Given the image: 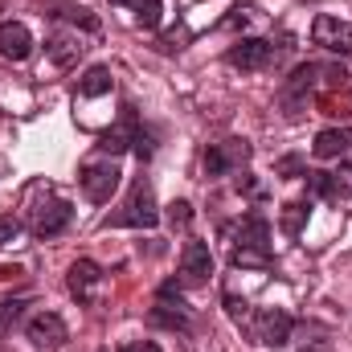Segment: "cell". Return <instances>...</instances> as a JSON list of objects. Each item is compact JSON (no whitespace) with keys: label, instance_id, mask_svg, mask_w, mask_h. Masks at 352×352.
<instances>
[{"label":"cell","instance_id":"obj_4","mask_svg":"<svg viewBox=\"0 0 352 352\" xmlns=\"http://www.w3.org/2000/svg\"><path fill=\"white\" fill-rule=\"evenodd\" d=\"M107 226H135V230H156L160 226V209H156V192H152V180L148 176H140L131 184L123 213H115Z\"/></svg>","mask_w":352,"mask_h":352},{"label":"cell","instance_id":"obj_14","mask_svg":"<svg viewBox=\"0 0 352 352\" xmlns=\"http://www.w3.org/2000/svg\"><path fill=\"white\" fill-rule=\"evenodd\" d=\"M307 192L311 197H352V164L336 173H307Z\"/></svg>","mask_w":352,"mask_h":352},{"label":"cell","instance_id":"obj_23","mask_svg":"<svg viewBox=\"0 0 352 352\" xmlns=\"http://www.w3.org/2000/svg\"><path fill=\"white\" fill-rule=\"evenodd\" d=\"M188 221H192V205L188 201H173L168 205V226L173 230H188Z\"/></svg>","mask_w":352,"mask_h":352},{"label":"cell","instance_id":"obj_15","mask_svg":"<svg viewBox=\"0 0 352 352\" xmlns=\"http://www.w3.org/2000/svg\"><path fill=\"white\" fill-rule=\"evenodd\" d=\"M70 295L78 299V303H90L94 299V291H98V283H102V270L98 263H90V258H78V263L70 266Z\"/></svg>","mask_w":352,"mask_h":352},{"label":"cell","instance_id":"obj_17","mask_svg":"<svg viewBox=\"0 0 352 352\" xmlns=\"http://www.w3.org/2000/svg\"><path fill=\"white\" fill-rule=\"evenodd\" d=\"M82 50H87V45L74 41V37H54V41H50V58H54V66H62V70L74 66V62L82 58Z\"/></svg>","mask_w":352,"mask_h":352},{"label":"cell","instance_id":"obj_2","mask_svg":"<svg viewBox=\"0 0 352 352\" xmlns=\"http://www.w3.org/2000/svg\"><path fill=\"white\" fill-rule=\"evenodd\" d=\"M320 78H328V82H340L344 87V78H349V70L344 66H316V62H307V66H295V74L283 82L278 90V98H283V107H287V115H299V107L307 102V94L316 90Z\"/></svg>","mask_w":352,"mask_h":352},{"label":"cell","instance_id":"obj_24","mask_svg":"<svg viewBox=\"0 0 352 352\" xmlns=\"http://www.w3.org/2000/svg\"><path fill=\"white\" fill-rule=\"evenodd\" d=\"M21 238V221L12 213H0V246H12Z\"/></svg>","mask_w":352,"mask_h":352},{"label":"cell","instance_id":"obj_16","mask_svg":"<svg viewBox=\"0 0 352 352\" xmlns=\"http://www.w3.org/2000/svg\"><path fill=\"white\" fill-rule=\"evenodd\" d=\"M349 148H352V127H328V131H320L316 144H311L316 160H336V156H344Z\"/></svg>","mask_w":352,"mask_h":352},{"label":"cell","instance_id":"obj_20","mask_svg":"<svg viewBox=\"0 0 352 352\" xmlns=\"http://www.w3.org/2000/svg\"><path fill=\"white\" fill-rule=\"evenodd\" d=\"M131 8H135V25H140V29H160V21H164V16H160V12H164L160 0H135Z\"/></svg>","mask_w":352,"mask_h":352},{"label":"cell","instance_id":"obj_6","mask_svg":"<svg viewBox=\"0 0 352 352\" xmlns=\"http://www.w3.org/2000/svg\"><path fill=\"white\" fill-rule=\"evenodd\" d=\"M119 164L115 160H94V164H82V173H78V184H82V192H87L94 205H102V201H111V192L119 188Z\"/></svg>","mask_w":352,"mask_h":352},{"label":"cell","instance_id":"obj_27","mask_svg":"<svg viewBox=\"0 0 352 352\" xmlns=\"http://www.w3.org/2000/svg\"><path fill=\"white\" fill-rule=\"evenodd\" d=\"M119 352H164L156 340H135V344H123Z\"/></svg>","mask_w":352,"mask_h":352},{"label":"cell","instance_id":"obj_11","mask_svg":"<svg viewBox=\"0 0 352 352\" xmlns=\"http://www.w3.org/2000/svg\"><path fill=\"white\" fill-rule=\"evenodd\" d=\"M291 328H295V320L287 311L266 307V311H258V320H254V340L266 344V349H283L291 340Z\"/></svg>","mask_w":352,"mask_h":352},{"label":"cell","instance_id":"obj_1","mask_svg":"<svg viewBox=\"0 0 352 352\" xmlns=\"http://www.w3.org/2000/svg\"><path fill=\"white\" fill-rule=\"evenodd\" d=\"M230 263L242 270H266L274 266V250H270V221L263 213H246L238 234H234V254Z\"/></svg>","mask_w":352,"mask_h":352},{"label":"cell","instance_id":"obj_25","mask_svg":"<svg viewBox=\"0 0 352 352\" xmlns=\"http://www.w3.org/2000/svg\"><path fill=\"white\" fill-rule=\"evenodd\" d=\"M226 311H230L238 324H246V316H250V303H246V299H238V295H226Z\"/></svg>","mask_w":352,"mask_h":352},{"label":"cell","instance_id":"obj_26","mask_svg":"<svg viewBox=\"0 0 352 352\" xmlns=\"http://www.w3.org/2000/svg\"><path fill=\"white\" fill-rule=\"evenodd\" d=\"M278 173H283V176L303 173V160H299V156H287V160H278ZM303 176H307V173H303Z\"/></svg>","mask_w":352,"mask_h":352},{"label":"cell","instance_id":"obj_21","mask_svg":"<svg viewBox=\"0 0 352 352\" xmlns=\"http://www.w3.org/2000/svg\"><path fill=\"white\" fill-rule=\"evenodd\" d=\"M25 307H29L25 299H4V303H0V332H8V328L21 320V311H25Z\"/></svg>","mask_w":352,"mask_h":352},{"label":"cell","instance_id":"obj_9","mask_svg":"<svg viewBox=\"0 0 352 352\" xmlns=\"http://www.w3.org/2000/svg\"><path fill=\"white\" fill-rule=\"evenodd\" d=\"M250 160V144L246 140H221L205 148V176H226L234 168H242Z\"/></svg>","mask_w":352,"mask_h":352},{"label":"cell","instance_id":"obj_5","mask_svg":"<svg viewBox=\"0 0 352 352\" xmlns=\"http://www.w3.org/2000/svg\"><path fill=\"white\" fill-rule=\"evenodd\" d=\"M278 54H283V45H274L266 37H246V41H238V45L226 50V62L234 70H242V74H258L270 62H278Z\"/></svg>","mask_w":352,"mask_h":352},{"label":"cell","instance_id":"obj_10","mask_svg":"<svg viewBox=\"0 0 352 352\" xmlns=\"http://www.w3.org/2000/svg\"><path fill=\"white\" fill-rule=\"evenodd\" d=\"M311 41L324 45L328 54H344V58H352V25L349 21H336V16L320 12L316 25H311Z\"/></svg>","mask_w":352,"mask_h":352},{"label":"cell","instance_id":"obj_12","mask_svg":"<svg viewBox=\"0 0 352 352\" xmlns=\"http://www.w3.org/2000/svg\"><path fill=\"white\" fill-rule=\"evenodd\" d=\"M180 274H184V283H205L213 274L209 242H201V238H188L184 242V250H180Z\"/></svg>","mask_w":352,"mask_h":352},{"label":"cell","instance_id":"obj_8","mask_svg":"<svg viewBox=\"0 0 352 352\" xmlns=\"http://www.w3.org/2000/svg\"><path fill=\"white\" fill-rule=\"evenodd\" d=\"M148 320L160 324V328H173V332H188V303H184V295H180V287L173 278L160 287V303L152 307Z\"/></svg>","mask_w":352,"mask_h":352},{"label":"cell","instance_id":"obj_29","mask_svg":"<svg viewBox=\"0 0 352 352\" xmlns=\"http://www.w3.org/2000/svg\"><path fill=\"white\" fill-rule=\"evenodd\" d=\"M16 274H21L16 266H0V278H16Z\"/></svg>","mask_w":352,"mask_h":352},{"label":"cell","instance_id":"obj_22","mask_svg":"<svg viewBox=\"0 0 352 352\" xmlns=\"http://www.w3.org/2000/svg\"><path fill=\"white\" fill-rule=\"evenodd\" d=\"M131 148H135V156H140V160H152V156H156V140H152V131H148V127H135Z\"/></svg>","mask_w":352,"mask_h":352},{"label":"cell","instance_id":"obj_19","mask_svg":"<svg viewBox=\"0 0 352 352\" xmlns=\"http://www.w3.org/2000/svg\"><path fill=\"white\" fill-rule=\"evenodd\" d=\"M307 213H311V201H291V205H283V230H287V238H299Z\"/></svg>","mask_w":352,"mask_h":352},{"label":"cell","instance_id":"obj_18","mask_svg":"<svg viewBox=\"0 0 352 352\" xmlns=\"http://www.w3.org/2000/svg\"><path fill=\"white\" fill-rule=\"evenodd\" d=\"M111 87H115L111 70H107V66H90L87 74H82V82H78V94H82V98H94V94H107Z\"/></svg>","mask_w":352,"mask_h":352},{"label":"cell","instance_id":"obj_13","mask_svg":"<svg viewBox=\"0 0 352 352\" xmlns=\"http://www.w3.org/2000/svg\"><path fill=\"white\" fill-rule=\"evenodd\" d=\"M33 54V33H29V25H21V21H4L0 25V58H8V62H25Z\"/></svg>","mask_w":352,"mask_h":352},{"label":"cell","instance_id":"obj_3","mask_svg":"<svg viewBox=\"0 0 352 352\" xmlns=\"http://www.w3.org/2000/svg\"><path fill=\"white\" fill-rule=\"evenodd\" d=\"M37 197L41 201H33V209H29V230H33V238H58L74 221V205L41 184H37Z\"/></svg>","mask_w":352,"mask_h":352},{"label":"cell","instance_id":"obj_28","mask_svg":"<svg viewBox=\"0 0 352 352\" xmlns=\"http://www.w3.org/2000/svg\"><path fill=\"white\" fill-rule=\"evenodd\" d=\"M238 192H258V184L250 176H238Z\"/></svg>","mask_w":352,"mask_h":352},{"label":"cell","instance_id":"obj_7","mask_svg":"<svg viewBox=\"0 0 352 352\" xmlns=\"http://www.w3.org/2000/svg\"><path fill=\"white\" fill-rule=\"evenodd\" d=\"M25 340H29L33 349H62V344L70 340V328H66V320H62L58 311H37V316L25 324Z\"/></svg>","mask_w":352,"mask_h":352},{"label":"cell","instance_id":"obj_30","mask_svg":"<svg viewBox=\"0 0 352 352\" xmlns=\"http://www.w3.org/2000/svg\"><path fill=\"white\" fill-rule=\"evenodd\" d=\"M111 4H135V0H111Z\"/></svg>","mask_w":352,"mask_h":352}]
</instances>
